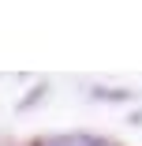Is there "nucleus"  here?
Listing matches in <instances>:
<instances>
[{"label":"nucleus","instance_id":"1","mask_svg":"<svg viewBox=\"0 0 142 146\" xmlns=\"http://www.w3.org/2000/svg\"><path fill=\"white\" fill-rule=\"evenodd\" d=\"M38 146H112V142H101L90 135H56V139H41Z\"/></svg>","mask_w":142,"mask_h":146}]
</instances>
